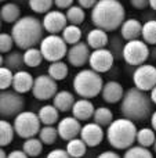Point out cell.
Wrapping results in <instances>:
<instances>
[{"instance_id": "3", "label": "cell", "mask_w": 156, "mask_h": 158, "mask_svg": "<svg viewBox=\"0 0 156 158\" xmlns=\"http://www.w3.org/2000/svg\"><path fill=\"white\" fill-rule=\"evenodd\" d=\"M43 32V21L33 15H25L13 25L11 36L15 42V46H18L21 50H28L41 43L44 39Z\"/></svg>"}, {"instance_id": "8", "label": "cell", "mask_w": 156, "mask_h": 158, "mask_svg": "<svg viewBox=\"0 0 156 158\" xmlns=\"http://www.w3.org/2000/svg\"><path fill=\"white\" fill-rule=\"evenodd\" d=\"M25 98L15 90H2L0 94V115L3 119L15 118L24 111Z\"/></svg>"}, {"instance_id": "18", "label": "cell", "mask_w": 156, "mask_h": 158, "mask_svg": "<svg viewBox=\"0 0 156 158\" xmlns=\"http://www.w3.org/2000/svg\"><path fill=\"white\" fill-rule=\"evenodd\" d=\"M142 25L138 19L135 18H129L123 22L120 27V35L124 40H137L142 36Z\"/></svg>"}, {"instance_id": "4", "label": "cell", "mask_w": 156, "mask_h": 158, "mask_svg": "<svg viewBox=\"0 0 156 158\" xmlns=\"http://www.w3.org/2000/svg\"><path fill=\"white\" fill-rule=\"evenodd\" d=\"M137 133L138 129L134 121L123 117L115 119L108 126L107 139L115 150H127L137 142Z\"/></svg>"}, {"instance_id": "50", "label": "cell", "mask_w": 156, "mask_h": 158, "mask_svg": "<svg viewBox=\"0 0 156 158\" xmlns=\"http://www.w3.org/2000/svg\"><path fill=\"white\" fill-rule=\"evenodd\" d=\"M149 6H151L152 10L156 11V0H149Z\"/></svg>"}, {"instance_id": "37", "label": "cell", "mask_w": 156, "mask_h": 158, "mask_svg": "<svg viewBox=\"0 0 156 158\" xmlns=\"http://www.w3.org/2000/svg\"><path fill=\"white\" fill-rule=\"evenodd\" d=\"M123 158H154L152 153L149 151L148 147H142V146H131L124 151Z\"/></svg>"}, {"instance_id": "30", "label": "cell", "mask_w": 156, "mask_h": 158, "mask_svg": "<svg viewBox=\"0 0 156 158\" xmlns=\"http://www.w3.org/2000/svg\"><path fill=\"white\" fill-rule=\"evenodd\" d=\"M94 122L98 123L102 128H108L113 122V112L108 107H98L94 112Z\"/></svg>"}, {"instance_id": "44", "label": "cell", "mask_w": 156, "mask_h": 158, "mask_svg": "<svg viewBox=\"0 0 156 158\" xmlns=\"http://www.w3.org/2000/svg\"><path fill=\"white\" fill-rule=\"evenodd\" d=\"M97 2L98 0H77V3H79L80 7H83L86 10V8H93L94 6L97 4Z\"/></svg>"}, {"instance_id": "11", "label": "cell", "mask_w": 156, "mask_h": 158, "mask_svg": "<svg viewBox=\"0 0 156 158\" xmlns=\"http://www.w3.org/2000/svg\"><path fill=\"white\" fill-rule=\"evenodd\" d=\"M134 86L144 92H151L156 86V67L152 64H142L137 67L133 74Z\"/></svg>"}, {"instance_id": "7", "label": "cell", "mask_w": 156, "mask_h": 158, "mask_svg": "<svg viewBox=\"0 0 156 158\" xmlns=\"http://www.w3.org/2000/svg\"><path fill=\"white\" fill-rule=\"evenodd\" d=\"M68 43L60 35H47L40 43V52L49 63L61 61L68 54Z\"/></svg>"}, {"instance_id": "15", "label": "cell", "mask_w": 156, "mask_h": 158, "mask_svg": "<svg viewBox=\"0 0 156 158\" xmlns=\"http://www.w3.org/2000/svg\"><path fill=\"white\" fill-rule=\"evenodd\" d=\"M83 126L80 125V121L72 115V117H65L58 122V135L62 140L69 142L72 139H76L77 136H80Z\"/></svg>"}, {"instance_id": "43", "label": "cell", "mask_w": 156, "mask_h": 158, "mask_svg": "<svg viewBox=\"0 0 156 158\" xmlns=\"http://www.w3.org/2000/svg\"><path fill=\"white\" fill-rule=\"evenodd\" d=\"M54 4L61 10H64V8L68 10V8H71L73 6V0H54Z\"/></svg>"}, {"instance_id": "28", "label": "cell", "mask_w": 156, "mask_h": 158, "mask_svg": "<svg viewBox=\"0 0 156 158\" xmlns=\"http://www.w3.org/2000/svg\"><path fill=\"white\" fill-rule=\"evenodd\" d=\"M87 147L88 146L83 142V139L76 137V139H72L68 142L66 151H68L72 158H82L86 154V151H87Z\"/></svg>"}, {"instance_id": "1", "label": "cell", "mask_w": 156, "mask_h": 158, "mask_svg": "<svg viewBox=\"0 0 156 158\" xmlns=\"http://www.w3.org/2000/svg\"><path fill=\"white\" fill-rule=\"evenodd\" d=\"M126 10L119 0H98L91 8V22L107 32L116 31L126 21Z\"/></svg>"}, {"instance_id": "19", "label": "cell", "mask_w": 156, "mask_h": 158, "mask_svg": "<svg viewBox=\"0 0 156 158\" xmlns=\"http://www.w3.org/2000/svg\"><path fill=\"white\" fill-rule=\"evenodd\" d=\"M94 112H96L94 104L91 101H88V98L76 100V103L73 104V108H72V115L79 121L90 119V118L94 117Z\"/></svg>"}, {"instance_id": "31", "label": "cell", "mask_w": 156, "mask_h": 158, "mask_svg": "<svg viewBox=\"0 0 156 158\" xmlns=\"http://www.w3.org/2000/svg\"><path fill=\"white\" fill-rule=\"evenodd\" d=\"M43 54H41L40 49L37 47H32L24 52V60H25V65L30 67V68H36L41 64L43 61Z\"/></svg>"}, {"instance_id": "16", "label": "cell", "mask_w": 156, "mask_h": 158, "mask_svg": "<svg viewBox=\"0 0 156 158\" xmlns=\"http://www.w3.org/2000/svg\"><path fill=\"white\" fill-rule=\"evenodd\" d=\"M104 128L96 122L86 123L82 128V132H80V139H83V142L88 147H97L104 140Z\"/></svg>"}, {"instance_id": "22", "label": "cell", "mask_w": 156, "mask_h": 158, "mask_svg": "<svg viewBox=\"0 0 156 158\" xmlns=\"http://www.w3.org/2000/svg\"><path fill=\"white\" fill-rule=\"evenodd\" d=\"M75 103H76L75 96L71 92H68V90H61L53 98V106L57 107V110L60 112H66L69 110H72Z\"/></svg>"}, {"instance_id": "47", "label": "cell", "mask_w": 156, "mask_h": 158, "mask_svg": "<svg viewBox=\"0 0 156 158\" xmlns=\"http://www.w3.org/2000/svg\"><path fill=\"white\" fill-rule=\"evenodd\" d=\"M151 123H152V129L156 132V111H154V114L151 117Z\"/></svg>"}, {"instance_id": "24", "label": "cell", "mask_w": 156, "mask_h": 158, "mask_svg": "<svg viewBox=\"0 0 156 158\" xmlns=\"http://www.w3.org/2000/svg\"><path fill=\"white\" fill-rule=\"evenodd\" d=\"M2 19L8 24H15L19 18H21V8L15 4V3H6L2 7L0 11Z\"/></svg>"}, {"instance_id": "51", "label": "cell", "mask_w": 156, "mask_h": 158, "mask_svg": "<svg viewBox=\"0 0 156 158\" xmlns=\"http://www.w3.org/2000/svg\"><path fill=\"white\" fill-rule=\"evenodd\" d=\"M154 151H155V154H156V140H155V144H154Z\"/></svg>"}, {"instance_id": "10", "label": "cell", "mask_w": 156, "mask_h": 158, "mask_svg": "<svg viewBox=\"0 0 156 158\" xmlns=\"http://www.w3.org/2000/svg\"><path fill=\"white\" fill-rule=\"evenodd\" d=\"M58 93V85L57 81L53 79L49 74L47 75H39L35 78V83L32 87V94L35 98L40 101H46L50 98H54Z\"/></svg>"}, {"instance_id": "13", "label": "cell", "mask_w": 156, "mask_h": 158, "mask_svg": "<svg viewBox=\"0 0 156 158\" xmlns=\"http://www.w3.org/2000/svg\"><path fill=\"white\" fill-rule=\"evenodd\" d=\"M68 18L66 14L61 13L58 10L49 11L47 14H44L43 18V27L44 31L49 32L50 35H58L60 32H64L66 27H68Z\"/></svg>"}, {"instance_id": "20", "label": "cell", "mask_w": 156, "mask_h": 158, "mask_svg": "<svg viewBox=\"0 0 156 158\" xmlns=\"http://www.w3.org/2000/svg\"><path fill=\"white\" fill-rule=\"evenodd\" d=\"M33 83H35V79L30 75V72L28 71H18L14 74V82H13V89L15 90L17 93H28L32 92Z\"/></svg>"}, {"instance_id": "36", "label": "cell", "mask_w": 156, "mask_h": 158, "mask_svg": "<svg viewBox=\"0 0 156 158\" xmlns=\"http://www.w3.org/2000/svg\"><path fill=\"white\" fill-rule=\"evenodd\" d=\"M58 129L54 128V125H44L39 132V139L44 143V144L50 146L53 143H55V140L58 139Z\"/></svg>"}, {"instance_id": "26", "label": "cell", "mask_w": 156, "mask_h": 158, "mask_svg": "<svg viewBox=\"0 0 156 158\" xmlns=\"http://www.w3.org/2000/svg\"><path fill=\"white\" fill-rule=\"evenodd\" d=\"M14 135H17L14 125H11L7 119L0 121V146L2 147H6L13 142Z\"/></svg>"}, {"instance_id": "41", "label": "cell", "mask_w": 156, "mask_h": 158, "mask_svg": "<svg viewBox=\"0 0 156 158\" xmlns=\"http://www.w3.org/2000/svg\"><path fill=\"white\" fill-rule=\"evenodd\" d=\"M46 158H72L69 156V153L66 150H62V148H55V150L50 151L47 154Z\"/></svg>"}, {"instance_id": "33", "label": "cell", "mask_w": 156, "mask_h": 158, "mask_svg": "<svg viewBox=\"0 0 156 158\" xmlns=\"http://www.w3.org/2000/svg\"><path fill=\"white\" fill-rule=\"evenodd\" d=\"M62 38L68 44L73 46V44L79 43L80 39H82V29L79 28V25H71L69 24L68 27L64 29Z\"/></svg>"}, {"instance_id": "29", "label": "cell", "mask_w": 156, "mask_h": 158, "mask_svg": "<svg viewBox=\"0 0 156 158\" xmlns=\"http://www.w3.org/2000/svg\"><path fill=\"white\" fill-rule=\"evenodd\" d=\"M43 144L44 143L41 142L40 139L37 137H30V139H26L22 144V150L28 154L30 158H35L39 157L43 151Z\"/></svg>"}, {"instance_id": "45", "label": "cell", "mask_w": 156, "mask_h": 158, "mask_svg": "<svg viewBox=\"0 0 156 158\" xmlns=\"http://www.w3.org/2000/svg\"><path fill=\"white\" fill-rule=\"evenodd\" d=\"M8 158H29V156L24 150H14L8 153Z\"/></svg>"}, {"instance_id": "46", "label": "cell", "mask_w": 156, "mask_h": 158, "mask_svg": "<svg viewBox=\"0 0 156 158\" xmlns=\"http://www.w3.org/2000/svg\"><path fill=\"white\" fill-rule=\"evenodd\" d=\"M97 158H122L119 156L118 153H115V151H104V153H101Z\"/></svg>"}, {"instance_id": "42", "label": "cell", "mask_w": 156, "mask_h": 158, "mask_svg": "<svg viewBox=\"0 0 156 158\" xmlns=\"http://www.w3.org/2000/svg\"><path fill=\"white\" fill-rule=\"evenodd\" d=\"M130 4L137 10H144L149 6V0H130Z\"/></svg>"}, {"instance_id": "32", "label": "cell", "mask_w": 156, "mask_h": 158, "mask_svg": "<svg viewBox=\"0 0 156 158\" xmlns=\"http://www.w3.org/2000/svg\"><path fill=\"white\" fill-rule=\"evenodd\" d=\"M156 140V135L155 131L151 128H142L138 131L137 133V143L142 147H154Z\"/></svg>"}, {"instance_id": "49", "label": "cell", "mask_w": 156, "mask_h": 158, "mask_svg": "<svg viewBox=\"0 0 156 158\" xmlns=\"http://www.w3.org/2000/svg\"><path fill=\"white\" fill-rule=\"evenodd\" d=\"M0 158H8V154L4 151V147H3L2 151H0Z\"/></svg>"}, {"instance_id": "38", "label": "cell", "mask_w": 156, "mask_h": 158, "mask_svg": "<svg viewBox=\"0 0 156 158\" xmlns=\"http://www.w3.org/2000/svg\"><path fill=\"white\" fill-rule=\"evenodd\" d=\"M54 0H29V8L36 14H47L51 11Z\"/></svg>"}, {"instance_id": "5", "label": "cell", "mask_w": 156, "mask_h": 158, "mask_svg": "<svg viewBox=\"0 0 156 158\" xmlns=\"http://www.w3.org/2000/svg\"><path fill=\"white\" fill-rule=\"evenodd\" d=\"M104 81L94 69H82L73 78V90L82 98H94L102 92Z\"/></svg>"}, {"instance_id": "40", "label": "cell", "mask_w": 156, "mask_h": 158, "mask_svg": "<svg viewBox=\"0 0 156 158\" xmlns=\"http://www.w3.org/2000/svg\"><path fill=\"white\" fill-rule=\"evenodd\" d=\"M14 44H15V42H14L11 33L8 35V33L3 32L2 35H0V52H2L3 54H6V53H10L11 50H13Z\"/></svg>"}, {"instance_id": "34", "label": "cell", "mask_w": 156, "mask_h": 158, "mask_svg": "<svg viewBox=\"0 0 156 158\" xmlns=\"http://www.w3.org/2000/svg\"><path fill=\"white\" fill-rule=\"evenodd\" d=\"M142 40L146 44H151L155 46L156 44V19H151V21H146L142 25Z\"/></svg>"}, {"instance_id": "27", "label": "cell", "mask_w": 156, "mask_h": 158, "mask_svg": "<svg viewBox=\"0 0 156 158\" xmlns=\"http://www.w3.org/2000/svg\"><path fill=\"white\" fill-rule=\"evenodd\" d=\"M69 74L68 64L61 61H55V63H50L49 65V75L55 81H64Z\"/></svg>"}, {"instance_id": "35", "label": "cell", "mask_w": 156, "mask_h": 158, "mask_svg": "<svg viewBox=\"0 0 156 158\" xmlns=\"http://www.w3.org/2000/svg\"><path fill=\"white\" fill-rule=\"evenodd\" d=\"M66 18H68V22L71 25H80L83 24L86 18V13L84 8L80 7V6H72L71 8L66 10Z\"/></svg>"}, {"instance_id": "6", "label": "cell", "mask_w": 156, "mask_h": 158, "mask_svg": "<svg viewBox=\"0 0 156 158\" xmlns=\"http://www.w3.org/2000/svg\"><path fill=\"white\" fill-rule=\"evenodd\" d=\"M15 128V133L22 139H30L39 135L41 129V121L37 114L30 111H22L14 118L13 122Z\"/></svg>"}, {"instance_id": "21", "label": "cell", "mask_w": 156, "mask_h": 158, "mask_svg": "<svg viewBox=\"0 0 156 158\" xmlns=\"http://www.w3.org/2000/svg\"><path fill=\"white\" fill-rule=\"evenodd\" d=\"M109 43V38H108V32L99 28H94L88 32L87 35V44L93 50L105 49V46Z\"/></svg>"}, {"instance_id": "39", "label": "cell", "mask_w": 156, "mask_h": 158, "mask_svg": "<svg viewBox=\"0 0 156 158\" xmlns=\"http://www.w3.org/2000/svg\"><path fill=\"white\" fill-rule=\"evenodd\" d=\"M14 74H15V72H13L10 68H7V67H2V68H0V89L7 90L13 86Z\"/></svg>"}, {"instance_id": "23", "label": "cell", "mask_w": 156, "mask_h": 158, "mask_svg": "<svg viewBox=\"0 0 156 158\" xmlns=\"http://www.w3.org/2000/svg\"><path fill=\"white\" fill-rule=\"evenodd\" d=\"M39 118H40L43 125H54V123L60 122V111L57 110L55 106H43L37 112Z\"/></svg>"}, {"instance_id": "17", "label": "cell", "mask_w": 156, "mask_h": 158, "mask_svg": "<svg viewBox=\"0 0 156 158\" xmlns=\"http://www.w3.org/2000/svg\"><path fill=\"white\" fill-rule=\"evenodd\" d=\"M124 89L119 82L116 81H108L107 83L104 85L102 87V92H101V96L104 98V101L109 104H115L118 101H122L123 100V96H124Z\"/></svg>"}, {"instance_id": "14", "label": "cell", "mask_w": 156, "mask_h": 158, "mask_svg": "<svg viewBox=\"0 0 156 158\" xmlns=\"http://www.w3.org/2000/svg\"><path fill=\"white\" fill-rule=\"evenodd\" d=\"M90 46L86 42H79V43L71 46V49L68 50V54H66V58H68V63L71 65L80 68L90 61Z\"/></svg>"}, {"instance_id": "2", "label": "cell", "mask_w": 156, "mask_h": 158, "mask_svg": "<svg viewBox=\"0 0 156 158\" xmlns=\"http://www.w3.org/2000/svg\"><path fill=\"white\" fill-rule=\"evenodd\" d=\"M152 104L154 101L151 96L134 86L124 93L123 100L120 101V112L127 119L140 122L152 117Z\"/></svg>"}, {"instance_id": "9", "label": "cell", "mask_w": 156, "mask_h": 158, "mask_svg": "<svg viewBox=\"0 0 156 158\" xmlns=\"http://www.w3.org/2000/svg\"><path fill=\"white\" fill-rule=\"evenodd\" d=\"M149 56H151V50H149L148 44L141 39H137V40H130L124 44L122 57L129 65L140 67L145 64Z\"/></svg>"}, {"instance_id": "25", "label": "cell", "mask_w": 156, "mask_h": 158, "mask_svg": "<svg viewBox=\"0 0 156 158\" xmlns=\"http://www.w3.org/2000/svg\"><path fill=\"white\" fill-rule=\"evenodd\" d=\"M4 58H6V61H4L6 65H3V67L10 68L13 72L22 71V67L25 65V60H24V54L21 52H10V53H7V56Z\"/></svg>"}, {"instance_id": "48", "label": "cell", "mask_w": 156, "mask_h": 158, "mask_svg": "<svg viewBox=\"0 0 156 158\" xmlns=\"http://www.w3.org/2000/svg\"><path fill=\"white\" fill-rule=\"evenodd\" d=\"M149 96H151L152 101H154V104H156V86L154 87V89L151 90V93H149Z\"/></svg>"}, {"instance_id": "12", "label": "cell", "mask_w": 156, "mask_h": 158, "mask_svg": "<svg viewBox=\"0 0 156 158\" xmlns=\"http://www.w3.org/2000/svg\"><path fill=\"white\" fill-rule=\"evenodd\" d=\"M113 63H115V56L109 49H98L93 50L90 56V68L97 71L98 74H104L108 72L112 68Z\"/></svg>"}]
</instances>
